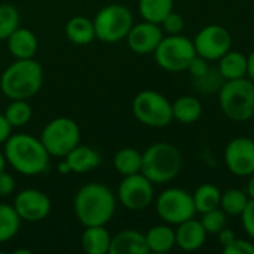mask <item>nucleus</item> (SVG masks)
Segmentation results:
<instances>
[{"instance_id":"obj_13","label":"nucleus","mask_w":254,"mask_h":254,"mask_svg":"<svg viewBox=\"0 0 254 254\" xmlns=\"http://www.w3.org/2000/svg\"><path fill=\"white\" fill-rule=\"evenodd\" d=\"M226 168L237 177H250L254 173V140L249 137L232 138L225 149Z\"/></svg>"},{"instance_id":"obj_5","label":"nucleus","mask_w":254,"mask_h":254,"mask_svg":"<svg viewBox=\"0 0 254 254\" xmlns=\"http://www.w3.org/2000/svg\"><path fill=\"white\" fill-rule=\"evenodd\" d=\"M219 106L234 122H247L254 116V83L246 76L225 80L219 89Z\"/></svg>"},{"instance_id":"obj_16","label":"nucleus","mask_w":254,"mask_h":254,"mask_svg":"<svg viewBox=\"0 0 254 254\" xmlns=\"http://www.w3.org/2000/svg\"><path fill=\"white\" fill-rule=\"evenodd\" d=\"M207 232L199 220L189 219L176 229V246L183 252H196L204 247L207 241Z\"/></svg>"},{"instance_id":"obj_27","label":"nucleus","mask_w":254,"mask_h":254,"mask_svg":"<svg viewBox=\"0 0 254 254\" xmlns=\"http://www.w3.org/2000/svg\"><path fill=\"white\" fill-rule=\"evenodd\" d=\"M174 10V0H138V12L144 21L161 24Z\"/></svg>"},{"instance_id":"obj_34","label":"nucleus","mask_w":254,"mask_h":254,"mask_svg":"<svg viewBox=\"0 0 254 254\" xmlns=\"http://www.w3.org/2000/svg\"><path fill=\"white\" fill-rule=\"evenodd\" d=\"M208 60H205V58H202V57H199L198 54L192 58V61L189 63V65H188V71L190 73V76L196 80V79H201V77H204L211 68H210V65H208Z\"/></svg>"},{"instance_id":"obj_30","label":"nucleus","mask_w":254,"mask_h":254,"mask_svg":"<svg viewBox=\"0 0 254 254\" xmlns=\"http://www.w3.org/2000/svg\"><path fill=\"white\" fill-rule=\"evenodd\" d=\"M3 115L10 124V127L15 128V127H24L25 124H28L33 116V110L25 100H12L7 104Z\"/></svg>"},{"instance_id":"obj_17","label":"nucleus","mask_w":254,"mask_h":254,"mask_svg":"<svg viewBox=\"0 0 254 254\" xmlns=\"http://www.w3.org/2000/svg\"><path fill=\"white\" fill-rule=\"evenodd\" d=\"M144 234L135 229H125L112 237L109 254H147Z\"/></svg>"},{"instance_id":"obj_26","label":"nucleus","mask_w":254,"mask_h":254,"mask_svg":"<svg viewBox=\"0 0 254 254\" xmlns=\"http://www.w3.org/2000/svg\"><path fill=\"white\" fill-rule=\"evenodd\" d=\"M192 196H193L196 213L202 214L205 211L220 207L222 190L213 183H204L196 188V190L192 193Z\"/></svg>"},{"instance_id":"obj_7","label":"nucleus","mask_w":254,"mask_h":254,"mask_svg":"<svg viewBox=\"0 0 254 254\" xmlns=\"http://www.w3.org/2000/svg\"><path fill=\"white\" fill-rule=\"evenodd\" d=\"M132 113L138 122L152 128H164L174 121L173 103L153 89H144L134 97Z\"/></svg>"},{"instance_id":"obj_18","label":"nucleus","mask_w":254,"mask_h":254,"mask_svg":"<svg viewBox=\"0 0 254 254\" xmlns=\"http://www.w3.org/2000/svg\"><path fill=\"white\" fill-rule=\"evenodd\" d=\"M7 49L9 54L15 58V60H27V58H34L37 48H39V42L36 34L28 30V28H22L18 27L7 39Z\"/></svg>"},{"instance_id":"obj_36","label":"nucleus","mask_w":254,"mask_h":254,"mask_svg":"<svg viewBox=\"0 0 254 254\" xmlns=\"http://www.w3.org/2000/svg\"><path fill=\"white\" fill-rule=\"evenodd\" d=\"M225 254H254V243L249 240L237 238L231 246L223 249Z\"/></svg>"},{"instance_id":"obj_15","label":"nucleus","mask_w":254,"mask_h":254,"mask_svg":"<svg viewBox=\"0 0 254 254\" xmlns=\"http://www.w3.org/2000/svg\"><path fill=\"white\" fill-rule=\"evenodd\" d=\"M164 37V31L159 24L144 21L134 24L127 36V43L129 49L138 55L153 54Z\"/></svg>"},{"instance_id":"obj_10","label":"nucleus","mask_w":254,"mask_h":254,"mask_svg":"<svg viewBox=\"0 0 254 254\" xmlns=\"http://www.w3.org/2000/svg\"><path fill=\"white\" fill-rule=\"evenodd\" d=\"M155 208L158 216L171 226L193 219L196 214L192 193L182 188H168L162 190L155 201Z\"/></svg>"},{"instance_id":"obj_12","label":"nucleus","mask_w":254,"mask_h":254,"mask_svg":"<svg viewBox=\"0 0 254 254\" xmlns=\"http://www.w3.org/2000/svg\"><path fill=\"white\" fill-rule=\"evenodd\" d=\"M192 40L196 54L208 61H219L229 49H232V36L229 30L219 24L205 25Z\"/></svg>"},{"instance_id":"obj_23","label":"nucleus","mask_w":254,"mask_h":254,"mask_svg":"<svg viewBox=\"0 0 254 254\" xmlns=\"http://www.w3.org/2000/svg\"><path fill=\"white\" fill-rule=\"evenodd\" d=\"M219 73L225 80H234L247 76V57L240 52L229 49L219 60Z\"/></svg>"},{"instance_id":"obj_43","label":"nucleus","mask_w":254,"mask_h":254,"mask_svg":"<svg viewBox=\"0 0 254 254\" xmlns=\"http://www.w3.org/2000/svg\"><path fill=\"white\" fill-rule=\"evenodd\" d=\"M253 119H254V116H253Z\"/></svg>"},{"instance_id":"obj_40","label":"nucleus","mask_w":254,"mask_h":254,"mask_svg":"<svg viewBox=\"0 0 254 254\" xmlns=\"http://www.w3.org/2000/svg\"><path fill=\"white\" fill-rule=\"evenodd\" d=\"M247 77L254 83V51L247 57Z\"/></svg>"},{"instance_id":"obj_33","label":"nucleus","mask_w":254,"mask_h":254,"mask_svg":"<svg viewBox=\"0 0 254 254\" xmlns=\"http://www.w3.org/2000/svg\"><path fill=\"white\" fill-rule=\"evenodd\" d=\"M159 25L162 31L167 34H182V31L185 30V19L180 13L173 10L165 16V19Z\"/></svg>"},{"instance_id":"obj_8","label":"nucleus","mask_w":254,"mask_h":254,"mask_svg":"<svg viewBox=\"0 0 254 254\" xmlns=\"http://www.w3.org/2000/svg\"><path fill=\"white\" fill-rule=\"evenodd\" d=\"M196 55L193 40L183 34H167L153 52L156 64L171 73L188 70L189 63Z\"/></svg>"},{"instance_id":"obj_19","label":"nucleus","mask_w":254,"mask_h":254,"mask_svg":"<svg viewBox=\"0 0 254 254\" xmlns=\"http://www.w3.org/2000/svg\"><path fill=\"white\" fill-rule=\"evenodd\" d=\"M64 162L70 173L83 174L97 168L101 162V158L92 147L79 143L70 153L64 156Z\"/></svg>"},{"instance_id":"obj_41","label":"nucleus","mask_w":254,"mask_h":254,"mask_svg":"<svg viewBox=\"0 0 254 254\" xmlns=\"http://www.w3.org/2000/svg\"><path fill=\"white\" fill-rule=\"evenodd\" d=\"M247 193H249L250 199H254V173L250 176V180L247 183Z\"/></svg>"},{"instance_id":"obj_39","label":"nucleus","mask_w":254,"mask_h":254,"mask_svg":"<svg viewBox=\"0 0 254 254\" xmlns=\"http://www.w3.org/2000/svg\"><path fill=\"white\" fill-rule=\"evenodd\" d=\"M12 134V127L4 118V115H0V144L4 143Z\"/></svg>"},{"instance_id":"obj_6","label":"nucleus","mask_w":254,"mask_h":254,"mask_svg":"<svg viewBox=\"0 0 254 254\" xmlns=\"http://www.w3.org/2000/svg\"><path fill=\"white\" fill-rule=\"evenodd\" d=\"M92 21L95 37L103 43H118L127 39L131 27L134 25L131 10L118 3L107 4L100 9Z\"/></svg>"},{"instance_id":"obj_42","label":"nucleus","mask_w":254,"mask_h":254,"mask_svg":"<svg viewBox=\"0 0 254 254\" xmlns=\"http://www.w3.org/2000/svg\"><path fill=\"white\" fill-rule=\"evenodd\" d=\"M6 158H4V153L3 152H0V173L1 171H4V167H6Z\"/></svg>"},{"instance_id":"obj_22","label":"nucleus","mask_w":254,"mask_h":254,"mask_svg":"<svg viewBox=\"0 0 254 254\" xmlns=\"http://www.w3.org/2000/svg\"><path fill=\"white\" fill-rule=\"evenodd\" d=\"M65 36L74 45H89L95 39L94 21L82 15L73 16L65 24Z\"/></svg>"},{"instance_id":"obj_38","label":"nucleus","mask_w":254,"mask_h":254,"mask_svg":"<svg viewBox=\"0 0 254 254\" xmlns=\"http://www.w3.org/2000/svg\"><path fill=\"white\" fill-rule=\"evenodd\" d=\"M217 238H219V244L225 249L228 246H231L235 240H237V235L232 229L229 228H223L219 234H217Z\"/></svg>"},{"instance_id":"obj_35","label":"nucleus","mask_w":254,"mask_h":254,"mask_svg":"<svg viewBox=\"0 0 254 254\" xmlns=\"http://www.w3.org/2000/svg\"><path fill=\"white\" fill-rule=\"evenodd\" d=\"M241 225L246 234L254 241V199H250L244 211L241 213Z\"/></svg>"},{"instance_id":"obj_21","label":"nucleus","mask_w":254,"mask_h":254,"mask_svg":"<svg viewBox=\"0 0 254 254\" xmlns=\"http://www.w3.org/2000/svg\"><path fill=\"white\" fill-rule=\"evenodd\" d=\"M112 235L104 226H88L82 234V249L88 254H107Z\"/></svg>"},{"instance_id":"obj_9","label":"nucleus","mask_w":254,"mask_h":254,"mask_svg":"<svg viewBox=\"0 0 254 254\" xmlns=\"http://www.w3.org/2000/svg\"><path fill=\"white\" fill-rule=\"evenodd\" d=\"M40 141L49 156L64 158L80 143V128L70 118H55L42 129Z\"/></svg>"},{"instance_id":"obj_32","label":"nucleus","mask_w":254,"mask_h":254,"mask_svg":"<svg viewBox=\"0 0 254 254\" xmlns=\"http://www.w3.org/2000/svg\"><path fill=\"white\" fill-rule=\"evenodd\" d=\"M201 225L204 226L205 232L208 235H217L223 228H226L228 223V214L220 208H214L210 211H205L201 214Z\"/></svg>"},{"instance_id":"obj_25","label":"nucleus","mask_w":254,"mask_h":254,"mask_svg":"<svg viewBox=\"0 0 254 254\" xmlns=\"http://www.w3.org/2000/svg\"><path fill=\"white\" fill-rule=\"evenodd\" d=\"M143 155L134 147H122L113 156V167L121 176H131L141 173Z\"/></svg>"},{"instance_id":"obj_31","label":"nucleus","mask_w":254,"mask_h":254,"mask_svg":"<svg viewBox=\"0 0 254 254\" xmlns=\"http://www.w3.org/2000/svg\"><path fill=\"white\" fill-rule=\"evenodd\" d=\"M19 27V12L13 4H0V40H6Z\"/></svg>"},{"instance_id":"obj_4","label":"nucleus","mask_w":254,"mask_h":254,"mask_svg":"<svg viewBox=\"0 0 254 254\" xmlns=\"http://www.w3.org/2000/svg\"><path fill=\"white\" fill-rule=\"evenodd\" d=\"M141 173L153 183L164 185L174 180L183 167V156L179 147L161 141L149 146L143 153Z\"/></svg>"},{"instance_id":"obj_29","label":"nucleus","mask_w":254,"mask_h":254,"mask_svg":"<svg viewBox=\"0 0 254 254\" xmlns=\"http://www.w3.org/2000/svg\"><path fill=\"white\" fill-rule=\"evenodd\" d=\"M250 201V196L247 192L231 188L222 192V199H220V208L228 214V216H241L244 208L247 207Z\"/></svg>"},{"instance_id":"obj_14","label":"nucleus","mask_w":254,"mask_h":254,"mask_svg":"<svg viewBox=\"0 0 254 254\" xmlns=\"http://www.w3.org/2000/svg\"><path fill=\"white\" fill-rule=\"evenodd\" d=\"M13 208L24 222L36 223L45 220L52 208L49 196L37 189H24L13 199Z\"/></svg>"},{"instance_id":"obj_37","label":"nucleus","mask_w":254,"mask_h":254,"mask_svg":"<svg viewBox=\"0 0 254 254\" xmlns=\"http://www.w3.org/2000/svg\"><path fill=\"white\" fill-rule=\"evenodd\" d=\"M15 190V179L6 173H0V196H9Z\"/></svg>"},{"instance_id":"obj_1","label":"nucleus","mask_w":254,"mask_h":254,"mask_svg":"<svg viewBox=\"0 0 254 254\" xmlns=\"http://www.w3.org/2000/svg\"><path fill=\"white\" fill-rule=\"evenodd\" d=\"M74 214L85 226H106L116 210V196L103 183L83 185L74 196Z\"/></svg>"},{"instance_id":"obj_2","label":"nucleus","mask_w":254,"mask_h":254,"mask_svg":"<svg viewBox=\"0 0 254 254\" xmlns=\"http://www.w3.org/2000/svg\"><path fill=\"white\" fill-rule=\"evenodd\" d=\"M3 153L6 162L22 176H39L49 168V153L40 138L30 134H10Z\"/></svg>"},{"instance_id":"obj_24","label":"nucleus","mask_w":254,"mask_h":254,"mask_svg":"<svg viewBox=\"0 0 254 254\" xmlns=\"http://www.w3.org/2000/svg\"><path fill=\"white\" fill-rule=\"evenodd\" d=\"M202 115V104L193 95H182L173 103V118L185 125L196 122Z\"/></svg>"},{"instance_id":"obj_28","label":"nucleus","mask_w":254,"mask_h":254,"mask_svg":"<svg viewBox=\"0 0 254 254\" xmlns=\"http://www.w3.org/2000/svg\"><path fill=\"white\" fill-rule=\"evenodd\" d=\"M21 222L13 205L0 202V243L12 240L18 234Z\"/></svg>"},{"instance_id":"obj_20","label":"nucleus","mask_w":254,"mask_h":254,"mask_svg":"<svg viewBox=\"0 0 254 254\" xmlns=\"http://www.w3.org/2000/svg\"><path fill=\"white\" fill-rule=\"evenodd\" d=\"M144 237L149 253H168L176 247V229L168 223L150 228Z\"/></svg>"},{"instance_id":"obj_3","label":"nucleus","mask_w":254,"mask_h":254,"mask_svg":"<svg viewBox=\"0 0 254 254\" xmlns=\"http://www.w3.org/2000/svg\"><path fill=\"white\" fill-rule=\"evenodd\" d=\"M43 83V68L34 58L15 60L0 76V89L10 100H28Z\"/></svg>"},{"instance_id":"obj_11","label":"nucleus","mask_w":254,"mask_h":254,"mask_svg":"<svg viewBox=\"0 0 254 254\" xmlns=\"http://www.w3.org/2000/svg\"><path fill=\"white\" fill-rule=\"evenodd\" d=\"M119 202L131 211H143L155 201L153 183L143 174L125 176L118 188Z\"/></svg>"}]
</instances>
